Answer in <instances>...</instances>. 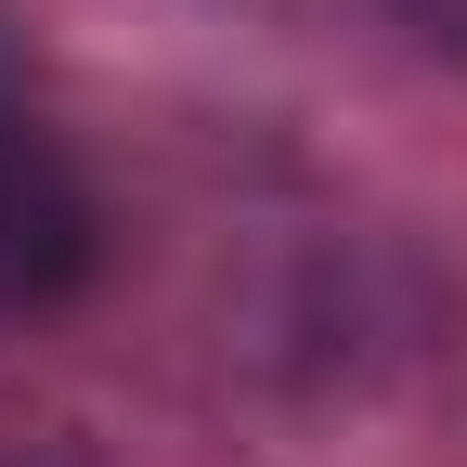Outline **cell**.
<instances>
[{
	"instance_id": "1",
	"label": "cell",
	"mask_w": 467,
	"mask_h": 467,
	"mask_svg": "<svg viewBox=\"0 0 467 467\" xmlns=\"http://www.w3.org/2000/svg\"><path fill=\"white\" fill-rule=\"evenodd\" d=\"M91 247H104V221H91V182H78L66 130H52V117L26 104V78L0 66V312L78 299Z\"/></svg>"
}]
</instances>
